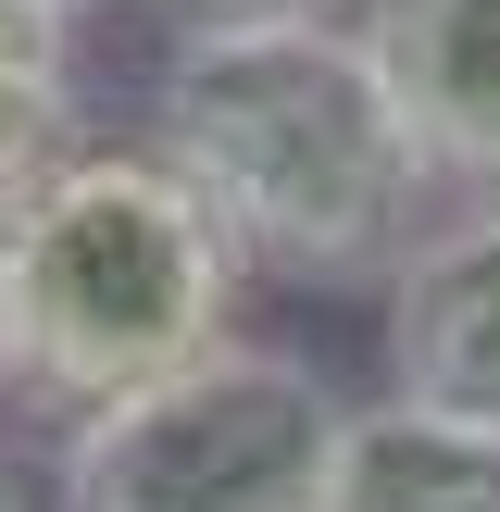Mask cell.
Here are the masks:
<instances>
[{"label":"cell","instance_id":"277c9868","mask_svg":"<svg viewBox=\"0 0 500 512\" xmlns=\"http://www.w3.org/2000/svg\"><path fill=\"white\" fill-rule=\"evenodd\" d=\"M388 400L500 438V200H450L375 300Z\"/></svg>","mask_w":500,"mask_h":512},{"label":"cell","instance_id":"9c48e42d","mask_svg":"<svg viewBox=\"0 0 500 512\" xmlns=\"http://www.w3.org/2000/svg\"><path fill=\"white\" fill-rule=\"evenodd\" d=\"M0 512H50V488H25V475L0 463Z\"/></svg>","mask_w":500,"mask_h":512},{"label":"cell","instance_id":"3957f363","mask_svg":"<svg viewBox=\"0 0 500 512\" xmlns=\"http://www.w3.org/2000/svg\"><path fill=\"white\" fill-rule=\"evenodd\" d=\"M350 425L338 375L288 338H225L188 375L50 438V512H338Z\"/></svg>","mask_w":500,"mask_h":512},{"label":"cell","instance_id":"5b68a950","mask_svg":"<svg viewBox=\"0 0 500 512\" xmlns=\"http://www.w3.org/2000/svg\"><path fill=\"white\" fill-rule=\"evenodd\" d=\"M363 50L400 88L450 200H500V0H363Z\"/></svg>","mask_w":500,"mask_h":512},{"label":"cell","instance_id":"30bf717a","mask_svg":"<svg viewBox=\"0 0 500 512\" xmlns=\"http://www.w3.org/2000/svg\"><path fill=\"white\" fill-rule=\"evenodd\" d=\"M38 13H100V0H38Z\"/></svg>","mask_w":500,"mask_h":512},{"label":"cell","instance_id":"6da1fadb","mask_svg":"<svg viewBox=\"0 0 500 512\" xmlns=\"http://www.w3.org/2000/svg\"><path fill=\"white\" fill-rule=\"evenodd\" d=\"M138 138L275 288H375L450 213L363 25H175Z\"/></svg>","mask_w":500,"mask_h":512},{"label":"cell","instance_id":"ba28073f","mask_svg":"<svg viewBox=\"0 0 500 512\" xmlns=\"http://www.w3.org/2000/svg\"><path fill=\"white\" fill-rule=\"evenodd\" d=\"M175 25H350L363 0H163Z\"/></svg>","mask_w":500,"mask_h":512},{"label":"cell","instance_id":"8992f818","mask_svg":"<svg viewBox=\"0 0 500 512\" xmlns=\"http://www.w3.org/2000/svg\"><path fill=\"white\" fill-rule=\"evenodd\" d=\"M88 150L100 138H88V75H75V13L0 0V213H25Z\"/></svg>","mask_w":500,"mask_h":512},{"label":"cell","instance_id":"7a4b0ae2","mask_svg":"<svg viewBox=\"0 0 500 512\" xmlns=\"http://www.w3.org/2000/svg\"><path fill=\"white\" fill-rule=\"evenodd\" d=\"M238 238L150 138H100L25 213H0V413L50 438L188 375L238 338Z\"/></svg>","mask_w":500,"mask_h":512},{"label":"cell","instance_id":"52a82bcc","mask_svg":"<svg viewBox=\"0 0 500 512\" xmlns=\"http://www.w3.org/2000/svg\"><path fill=\"white\" fill-rule=\"evenodd\" d=\"M338 512H500V438L413 413V400H363Z\"/></svg>","mask_w":500,"mask_h":512}]
</instances>
